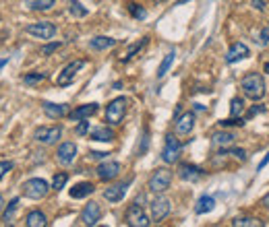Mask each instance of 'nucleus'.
I'll use <instances>...</instances> for the list:
<instances>
[{
	"instance_id": "ddd939ff",
	"label": "nucleus",
	"mask_w": 269,
	"mask_h": 227,
	"mask_svg": "<svg viewBox=\"0 0 269 227\" xmlns=\"http://www.w3.org/2000/svg\"><path fill=\"white\" fill-rule=\"evenodd\" d=\"M100 219H102V207H100L96 201L87 203L85 209L81 211V221H83V225H96Z\"/></svg>"
},
{
	"instance_id": "2f4dec72",
	"label": "nucleus",
	"mask_w": 269,
	"mask_h": 227,
	"mask_svg": "<svg viewBox=\"0 0 269 227\" xmlns=\"http://www.w3.org/2000/svg\"><path fill=\"white\" fill-rule=\"evenodd\" d=\"M147 42H149V40H147V38H143L141 42H137V44H133V46H131V48L127 50V54L123 56V62H129V60H131V58H133V56H135L137 52H141V50H143V48L147 46Z\"/></svg>"
},
{
	"instance_id": "8fccbe9b",
	"label": "nucleus",
	"mask_w": 269,
	"mask_h": 227,
	"mask_svg": "<svg viewBox=\"0 0 269 227\" xmlns=\"http://www.w3.org/2000/svg\"><path fill=\"white\" fill-rule=\"evenodd\" d=\"M3 205H5V199H3V197H0V209H3Z\"/></svg>"
},
{
	"instance_id": "72a5a7b5",
	"label": "nucleus",
	"mask_w": 269,
	"mask_h": 227,
	"mask_svg": "<svg viewBox=\"0 0 269 227\" xmlns=\"http://www.w3.org/2000/svg\"><path fill=\"white\" fill-rule=\"evenodd\" d=\"M42 81H46V75H44V73H27V75L23 77V83L29 85V87L40 85Z\"/></svg>"
},
{
	"instance_id": "79ce46f5",
	"label": "nucleus",
	"mask_w": 269,
	"mask_h": 227,
	"mask_svg": "<svg viewBox=\"0 0 269 227\" xmlns=\"http://www.w3.org/2000/svg\"><path fill=\"white\" fill-rule=\"evenodd\" d=\"M259 40H261V44H263V46H267V44H269V27H263V29H261Z\"/></svg>"
},
{
	"instance_id": "f03ea898",
	"label": "nucleus",
	"mask_w": 269,
	"mask_h": 227,
	"mask_svg": "<svg viewBox=\"0 0 269 227\" xmlns=\"http://www.w3.org/2000/svg\"><path fill=\"white\" fill-rule=\"evenodd\" d=\"M21 192H23V197H27V199L40 201V199H46V194L50 192V184L46 180H42V178H32V180L23 182Z\"/></svg>"
},
{
	"instance_id": "6ab92c4d",
	"label": "nucleus",
	"mask_w": 269,
	"mask_h": 227,
	"mask_svg": "<svg viewBox=\"0 0 269 227\" xmlns=\"http://www.w3.org/2000/svg\"><path fill=\"white\" fill-rule=\"evenodd\" d=\"M193 128H195V114L193 112H187L176 120V133L178 135H189V133H193Z\"/></svg>"
},
{
	"instance_id": "b1692460",
	"label": "nucleus",
	"mask_w": 269,
	"mask_h": 227,
	"mask_svg": "<svg viewBox=\"0 0 269 227\" xmlns=\"http://www.w3.org/2000/svg\"><path fill=\"white\" fill-rule=\"evenodd\" d=\"M23 7L29 11H50L56 7V0H23Z\"/></svg>"
},
{
	"instance_id": "4c0bfd02",
	"label": "nucleus",
	"mask_w": 269,
	"mask_h": 227,
	"mask_svg": "<svg viewBox=\"0 0 269 227\" xmlns=\"http://www.w3.org/2000/svg\"><path fill=\"white\" fill-rule=\"evenodd\" d=\"M61 46H63L61 42H50V44H46V46L42 48V54H44V56H50V54H54L56 50H61Z\"/></svg>"
},
{
	"instance_id": "1a4fd4ad",
	"label": "nucleus",
	"mask_w": 269,
	"mask_h": 227,
	"mask_svg": "<svg viewBox=\"0 0 269 227\" xmlns=\"http://www.w3.org/2000/svg\"><path fill=\"white\" fill-rule=\"evenodd\" d=\"M61 137H63L61 126H40L36 131V135H34V139L38 143H44V145H54Z\"/></svg>"
},
{
	"instance_id": "423d86ee",
	"label": "nucleus",
	"mask_w": 269,
	"mask_h": 227,
	"mask_svg": "<svg viewBox=\"0 0 269 227\" xmlns=\"http://www.w3.org/2000/svg\"><path fill=\"white\" fill-rule=\"evenodd\" d=\"M125 219H127V225H131V227H147V225H152V219L145 215V211H143V207L139 203H135V205H131L127 209V217Z\"/></svg>"
},
{
	"instance_id": "c03bdc74",
	"label": "nucleus",
	"mask_w": 269,
	"mask_h": 227,
	"mask_svg": "<svg viewBox=\"0 0 269 227\" xmlns=\"http://www.w3.org/2000/svg\"><path fill=\"white\" fill-rule=\"evenodd\" d=\"M257 112H265V106H255V108H253V110H251V112L247 114V118H253V116H255Z\"/></svg>"
},
{
	"instance_id": "2eb2a0df",
	"label": "nucleus",
	"mask_w": 269,
	"mask_h": 227,
	"mask_svg": "<svg viewBox=\"0 0 269 227\" xmlns=\"http://www.w3.org/2000/svg\"><path fill=\"white\" fill-rule=\"evenodd\" d=\"M75 157H77V145L75 143H63L56 151L58 164H63V166H71L75 161Z\"/></svg>"
},
{
	"instance_id": "473e14b6",
	"label": "nucleus",
	"mask_w": 269,
	"mask_h": 227,
	"mask_svg": "<svg viewBox=\"0 0 269 227\" xmlns=\"http://www.w3.org/2000/svg\"><path fill=\"white\" fill-rule=\"evenodd\" d=\"M67 182H69V174L67 172H61V174H56L54 176V180H52V190H56V192H61L65 186H67Z\"/></svg>"
},
{
	"instance_id": "7ed1b4c3",
	"label": "nucleus",
	"mask_w": 269,
	"mask_h": 227,
	"mask_svg": "<svg viewBox=\"0 0 269 227\" xmlns=\"http://www.w3.org/2000/svg\"><path fill=\"white\" fill-rule=\"evenodd\" d=\"M127 108H129L127 97H116V100H112L106 106V122H110L112 126L121 124L123 118H125V114H127Z\"/></svg>"
},
{
	"instance_id": "393cba45",
	"label": "nucleus",
	"mask_w": 269,
	"mask_h": 227,
	"mask_svg": "<svg viewBox=\"0 0 269 227\" xmlns=\"http://www.w3.org/2000/svg\"><path fill=\"white\" fill-rule=\"evenodd\" d=\"M92 139L100 143H112L114 141V131L110 126H98L96 131H92Z\"/></svg>"
},
{
	"instance_id": "a18cd8bd",
	"label": "nucleus",
	"mask_w": 269,
	"mask_h": 227,
	"mask_svg": "<svg viewBox=\"0 0 269 227\" xmlns=\"http://www.w3.org/2000/svg\"><path fill=\"white\" fill-rule=\"evenodd\" d=\"M251 3H253V7H255V9H259V11H263V9H265V3H263V0H251Z\"/></svg>"
},
{
	"instance_id": "a211bd4d",
	"label": "nucleus",
	"mask_w": 269,
	"mask_h": 227,
	"mask_svg": "<svg viewBox=\"0 0 269 227\" xmlns=\"http://www.w3.org/2000/svg\"><path fill=\"white\" fill-rule=\"evenodd\" d=\"M42 110L48 118L52 120H58V118H63V116H69V106L67 104H52V102H44L42 104Z\"/></svg>"
},
{
	"instance_id": "cd10ccee",
	"label": "nucleus",
	"mask_w": 269,
	"mask_h": 227,
	"mask_svg": "<svg viewBox=\"0 0 269 227\" xmlns=\"http://www.w3.org/2000/svg\"><path fill=\"white\" fill-rule=\"evenodd\" d=\"M17 209H19V199H13V201L9 203V207H7V211L3 213V223H5V225H11V223H13Z\"/></svg>"
},
{
	"instance_id": "3c124183",
	"label": "nucleus",
	"mask_w": 269,
	"mask_h": 227,
	"mask_svg": "<svg viewBox=\"0 0 269 227\" xmlns=\"http://www.w3.org/2000/svg\"><path fill=\"white\" fill-rule=\"evenodd\" d=\"M265 73H269V62H267V64H265Z\"/></svg>"
},
{
	"instance_id": "49530a36",
	"label": "nucleus",
	"mask_w": 269,
	"mask_h": 227,
	"mask_svg": "<svg viewBox=\"0 0 269 227\" xmlns=\"http://www.w3.org/2000/svg\"><path fill=\"white\" fill-rule=\"evenodd\" d=\"M261 205H263L265 209H269V192H267V194H265V197L261 199Z\"/></svg>"
},
{
	"instance_id": "c85d7f7f",
	"label": "nucleus",
	"mask_w": 269,
	"mask_h": 227,
	"mask_svg": "<svg viewBox=\"0 0 269 227\" xmlns=\"http://www.w3.org/2000/svg\"><path fill=\"white\" fill-rule=\"evenodd\" d=\"M232 225L234 227H261L263 223L259 219H255V217H236L232 221Z\"/></svg>"
},
{
	"instance_id": "37998d69",
	"label": "nucleus",
	"mask_w": 269,
	"mask_h": 227,
	"mask_svg": "<svg viewBox=\"0 0 269 227\" xmlns=\"http://www.w3.org/2000/svg\"><path fill=\"white\" fill-rule=\"evenodd\" d=\"M267 164H269V151H267V155H265V157H263V161H261V164H259V166H257V172H263V170H265V166H267Z\"/></svg>"
},
{
	"instance_id": "0eeeda50",
	"label": "nucleus",
	"mask_w": 269,
	"mask_h": 227,
	"mask_svg": "<svg viewBox=\"0 0 269 227\" xmlns=\"http://www.w3.org/2000/svg\"><path fill=\"white\" fill-rule=\"evenodd\" d=\"M181 141H178L174 135H168L166 137V143H164V151H162V159L166 164H176L178 157H181Z\"/></svg>"
},
{
	"instance_id": "bb28decb",
	"label": "nucleus",
	"mask_w": 269,
	"mask_h": 227,
	"mask_svg": "<svg viewBox=\"0 0 269 227\" xmlns=\"http://www.w3.org/2000/svg\"><path fill=\"white\" fill-rule=\"evenodd\" d=\"M174 58H176V52H174V50H170V52L164 56V60H162V64H160V69H158V79H164V77L168 75V71H170V67H172Z\"/></svg>"
},
{
	"instance_id": "6e6552de",
	"label": "nucleus",
	"mask_w": 269,
	"mask_h": 227,
	"mask_svg": "<svg viewBox=\"0 0 269 227\" xmlns=\"http://www.w3.org/2000/svg\"><path fill=\"white\" fill-rule=\"evenodd\" d=\"M83 67H85V60H73V62H69L67 67L63 69V73L58 75L56 85H58V87H67V85H71L73 79L77 77V73H79Z\"/></svg>"
},
{
	"instance_id": "4468645a",
	"label": "nucleus",
	"mask_w": 269,
	"mask_h": 227,
	"mask_svg": "<svg viewBox=\"0 0 269 227\" xmlns=\"http://www.w3.org/2000/svg\"><path fill=\"white\" fill-rule=\"evenodd\" d=\"M98 178L104 180V182H110L114 178H118V174H121V164L118 161H104V164L98 166Z\"/></svg>"
},
{
	"instance_id": "5701e85b",
	"label": "nucleus",
	"mask_w": 269,
	"mask_h": 227,
	"mask_svg": "<svg viewBox=\"0 0 269 227\" xmlns=\"http://www.w3.org/2000/svg\"><path fill=\"white\" fill-rule=\"evenodd\" d=\"M214 209H216V199L209 197V194H203V197L197 201V205H195V213H197V215L212 213Z\"/></svg>"
},
{
	"instance_id": "4be33fe9",
	"label": "nucleus",
	"mask_w": 269,
	"mask_h": 227,
	"mask_svg": "<svg viewBox=\"0 0 269 227\" xmlns=\"http://www.w3.org/2000/svg\"><path fill=\"white\" fill-rule=\"evenodd\" d=\"M234 141H236V137H234L232 133H228V131L216 133V135L212 137V143H214V147H218V149H226V147H232V145H234Z\"/></svg>"
},
{
	"instance_id": "f3484780",
	"label": "nucleus",
	"mask_w": 269,
	"mask_h": 227,
	"mask_svg": "<svg viewBox=\"0 0 269 227\" xmlns=\"http://www.w3.org/2000/svg\"><path fill=\"white\" fill-rule=\"evenodd\" d=\"M98 110H100V106H98V104H85V106H79L77 110L69 112V118H71L73 122H81V120H87V118L96 116V114H98Z\"/></svg>"
},
{
	"instance_id": "09e8293b",
	"label": "nucleus",
	"mask_w": 269,
	"mask_h": 227,
	"mask_svg": "<svg viewBox=\"0 0 269 227\" xmlns=\"http://www.w3.org/2000/svg\"><path fill=\"white\" fill-rule=\"evenodd\" d=\"M7 62H9L7 58H0V69H3V67H7Z\"/></svg>"
},
{
	"instance_id": "f8f14e48",
	"label": "nucleus",
	"mask_w": 269,
	"mask_h": 227,
	"mask_svg": "<svg viewBox=\"0 0 269 227\" xmlns=\"http://www.w3.org/2000/svg\"><path fill=\"white\" fill-rule=\"evenodd\" d=\"M129 184H131V180L121 182V184H112L110 188L104 190V199H106L108 203H121V201L125 199L127 190H129Z\"/></svg>"
},
{
	"instance_id": "de8ad7c7",
	"label": "nucleus",
	"mask_w": 269,
	"mask_h": 227,
	"mask_svg": "<svg viewBox=\"0 0 269 227\" xmlns=\"http://www.w3.org/2000/svg\"><path fill=\"white\" fill-rule=\"evenodd\" d=\"M106 155H108V153H100V151H94V153H92V157H94V159H104Z\"/></svg>"
},
{
	"instance_id": "9d476101",
	"label": "nucleus",
	"mask_w": 269,
	"mask_h": 227,
	"mask_svg": "<svg viewBox=\"0 0 269 227\" xmlns=\"http://www.w3.org/2000/svg\"><path fill=\"white\" fill-rule=\"evenodd\" d=\"M170 211H172V205H170L168 199L160 197V199L152 201V221H156V223L164 221V219L170 215Z\"/></svg>"
},
{
	"instance_id": "f257e3e1",
	"label": "nucleus",
	"mask_w": 269,
	"mask_h": 227,
	"mask_svg": "<svg viewBox=\"0 0 269 227\" xmlns=\"http://www.w3.org/2000/svg\"><path fill=\"white\" fill-rule=\"evenodd\" d=\"M241 87H243V93L249 97V100H253V102L263 100V95H265V79L259 73L245 75Z\"/></svg>"
},
{
	"instance_id": "412c9836",
	"label": "nucleus",
	"mask_w": 269,
	"mask_h": 227,
	"mask_svg": "<svg viewBox=\"0 0 269 227\" xmlns=\"http://www.w3.org/2000/svg\"><path fill=\"white\" fill-rule=\"evenodd\" d=\"M114 46H116V40L108 38V36H98V38H94L92 42H89V48H92L94 52H104V50H110Z\"/></svg>"
},
{
	"instance_id": "dca6fc26",
	"label": "nucleus",
	"mask_w": 269,
	"mask_h": 227,
	"mask_svg": "<svg viewBox=\"0 0 269 227\" xmlns=\"http://www.w3.org/2000/svg\"><path fill=\"white\" fill-rule=\"evenodd\" d=\"M178 176H181L185 182H199L205 172L199 168V166H193V164H183L181 168H178Z\"/></svg>"
},
{
	"instance_id": "aec40b11",
	"label": "nucleus",
	"mask_w": 269,
	"mask_h": 227,
	"mask_svg": "<svg viewBox=\"0 0 269 227\" xmlns=\"http://www.w3.org/2000/svg\"><path fill=\"white\" fill-rule=\"evenodd\" d=\"M94 190H96V186L92 182H79L71 188V199H77V201L85 199V197H89V194H94Z\"/></svg>"
},
{
	"instance_id": "7c9ffc66",
	"label": "nucleus",
	"mask_w": 269,
	"mask_h": 227,
	"mask_svg": "<svg viewBox=\"0 0 269 227\" xmlns=\"http://www.w3.org/2000/svg\"><path fill=\"white\" fill-rule=\"evenodd\" d=\"M69 13L73 17H77V19H83V17H87L89 11L79 3V0H71V3H69Z\"/></svg>"
},
{
	"instance_id": "20e7f679",
	"label": "nucleus",
	"mask_w": 269,
	"mask_h": 227,
	"mask_svg": "<svg viewBox=\"0 0 269 227\" xmlns=\"http://www.w3.org/2000/svg\"><path fill=\"white\" fill-rule=\"evenodd\" d=\"M170 184H172V172L168 168H160V170H156L152 174L147 186H149V190H152L154 194H162V192H166L170 188Z\"/></svg>"
},
{
	"instance_id": "c9c22d12",
	"label": "nucleus",
	"mask_w": 269,
	"mask_h": 227,
	"mask_svg": "<svg viewBox=\"0 0 269 227\" xmlns=\"http://www.w3.org/2000/svg\"><path fill=\"white\" fill-rule=\"evenodd\" d=\"M129 11H131V15H133L135 19H139V21H143V19L147 17V11H145L143 7H139V5H131Z\"/></svg>"
},
{
	"instance_id": "e433bc0d",
	"label": "nucleus",
	"mask_w": 269,
	"mask_h": 227,
	"mask_svg": "<svg viewBox=\"0 0 269 227\" xmlns=\"http://www.w3.org/2000/svg\"><path fill=\"white\" fill-rule=\"evenodd\" d=\"M222 128H228V126H245V118H228V120H222L220 122Z\"/></svg>"
},
{
	"instance_id": "a878e982",
	"label": "nucleus",
	"mask_w": 269,
	"mask_h": 227,
	"mask_svg": "<svg viewBox=\"0 0 269 227\" xmlns=\"http://www.w3.org/2000/svg\"><path fill=\"white\" fill-rule=\"evenodd\" d=\"M25 225L27 227H46L48 225V217L42 211H32L25 217Z\"/></svg>"
},
{
	"instance_id": "c756f323",
	"label": "nucleus",
	"mask_w": 269,
	"mask_h": 227,
	"mask_svg": "<svg viewBox=\"0 0 269 227\" xmlns=\"http://www.w3.org/2000/svg\"><path fill=\"white\" fill-rule=\"evenodd\" d=\"M243 112H245V102H243V97H234L232 104H230V116H232V118H243Z\"/></svg>"
},
{
	"instance_id": "39448f33",
	"label": "nucleus",
	"mask_w": 269,
	"mask_h": 227,
	"mask_svg": "<svg viewBox=\"0 0 269 227\" xmlns=\"http://www.w3.org/2000/svg\"><path fill=\"white\" fill-rule=\"evenodd\" d=\"M25 31H27L29 36L38 38V40H52L56 36V25L50 23V21H38V23L27 25Z\"/></svg>"
},
{
	"instance_id": "9b49d317",
	"label": "nucleus",
	"mask_w": 269,
	"mask_h": 227,
	"mask_svg": "<svg viewBox=\"0 0 269 227\" xmlns=\"http://www.w3.org/2000/svg\"><path fill=\"white\" fill-rule=\"evenodd\" d=\"M249 56H251L249 46L243 44V42H236V44H232L230 50L226 52V62H228V64H236V62H241V60H245V58H249Z\"/></svg>"
},
{
	"instance_id": "a19ab883",
	"label": "nucleus",
	"mask_w": 269,
	"mask_h": 227,
	"mask_svg": "<svg viewBox=\"0 0 269 227\" xmlns=\"http://www.w3.org/2000/svg\"><path fill=\"white\" fill-rule=\"evenodd\" d=\"M141 139H143V141H141V147H139V155H143V153L147 151V145H149V135H147V131L143 133Z\"/></svg>"
},
{
	"instance_id": "f704fd0d",
	"label": "nucleus",
	"mask_w": 269,
	"mask_h": 227,
	"mask_svg": "<svg viewBox=\"0 0 269 227\" xmlns=\"http://www.w3.org/2000/svg\"><path fill=\"white\" fill-rule=\"evenodd\" d=\"M220 155H234L238 161H247V151H245V149H236V147L220 149Z\"/></svg>"
},
{
	"instance_id": "58836bf2",
	"label": "nucleus",
	"mask_w": 269,
	"mask_h": 227,
	"mask_svg": "<svg viewBox=\"0 0 269 227\" xmlns=\"http://www.w3.org/2000/svg\"><path fill=\"white\" fill-rule=\"evenodd\" d=\"M11 170H13L11 161H0V180H3L7 176V172H11Z\"/></svg>"
},
{
	"instance_id": "ea45409f",
	"label": "nucleus",
	"mask_w": 269,
	"mask_h": 227,
	"mask_svg": "<svg viewBox=\"0 0 269 227\" xmlns=\"http://www.w3.org/2000/svg\"><path fill=\"white\" fill-rule=\"evenodd\" d=\"M87 131H89V122H85V120H81V122H79V126L75 128V133H77L79 137L87 135Z\"/></svg>"
}]
</instances>
